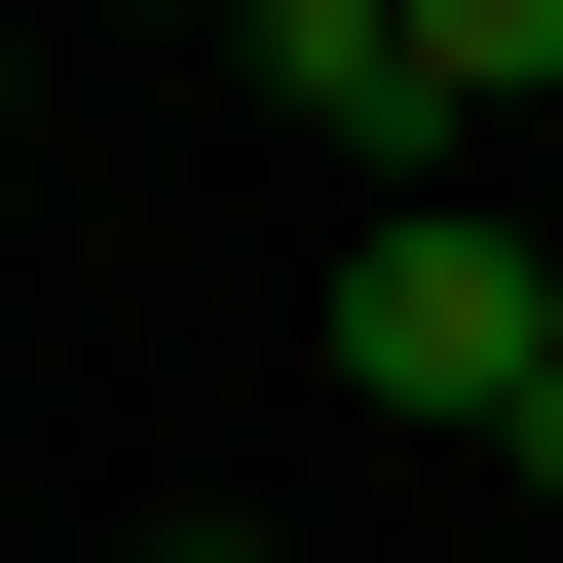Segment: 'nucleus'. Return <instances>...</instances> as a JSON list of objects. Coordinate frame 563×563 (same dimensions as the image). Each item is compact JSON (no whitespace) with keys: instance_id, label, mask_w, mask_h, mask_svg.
Wrapping results in <instances>:
<instances>
[{"instance_id":"1","label":"nucleus","mask_w":563,"mask_h":563,"mask_svg":"<svg viewBox=\"0 0 563 563\" xmlns=\"http://www.w3.org/2000/svg\"><path fill=\"white\" fill-rule=\"evenodd\" d=\"M263 113L376 151V225H413L451 151H526V113H563V0H263Z\"/></svg>"},{"instance_id":"2","label":"nucleus","mask_w":563,"mask_h":563,"mask_svg":"<svg viewBox=\"0 0 563 563\" xmlns=\"http://www.w3.org/2000/svg\"><path fill=\"white\" fill-rule=\"evenodd\" d=\"M339 376H376V413H451V451H526V413H563V263H526L488 188H413V225L339 263Z\"/></svg>"},{"instance_id":"3","label":"nucleus","mask_w":563,"mask_h":563,"mask_svg":"<svg viewBox=\"0 0 563 563\" xmlns=\"http://www.w3.org/2000/svg\"><path fill=\"white\" fill-rule=\"evenodd\" d=\"M526 526H563V413H526Z\"/></svg>"},{"instance_id":"4","label":"nucleus","mask_w":563,"mask_h":563,"mask_svg":"<svg viewBox=\"0 0 563 563\" xmlns=\"http://www.w3.org/2000/svg\"><path fill=\"white\" fill-rule=\"evenodd\" d=\"M0 113H38V76H0Z\"/></svg>"}]
</instances>
